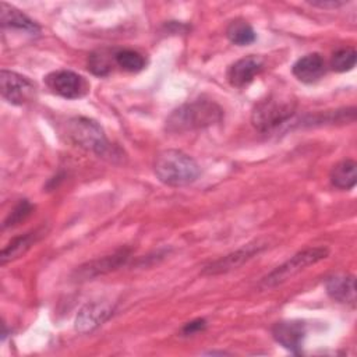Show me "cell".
Instances as JSON below:
<instances>
[{"instance_id": "obj_1", "label": "cell", "mask_w": 357, "mask_h": 357, "mask_svg": "<svg viewBox=\"0 0 357 357\" xmlns=\"http://www.w3.org/2000/svg\"><path fill=\"white\" fill-rule=\"evenodd\" d=\"M223 117L222 107L209 99H195L173 110L166 120L169 132H187L219 123Z\"/></svg>"}, {"instance_id": "obj_2", "label": "cell", "mask_w": 357, "mask_h": 357, "mask_svg": "<svg viewBox=\"0 0 357 357\" xmlns=\"http://www.w3.org/2000/svg\"><path fill=\"white\" fill-rule=\"evenodd\" d=\"M153 172L163 184L170 187L192 184L201 174L195 159L178 149L160 151L153 159Z\"/></svg>"}, {"instance_id": "obj_3", "label": "cell", "mask_w": 357, "mask_h": 357, "mask_svg": "<svg viewBox=\"0 0 357 357\" xmlns=\"http://www.w3.org/2000/svg\"><path fill=\"white\" fill-rule=\"evenodd\" d=\"M296 98L283 91H273L255 103L251 112L252 126L261 131H272L286 123L296 112Z\"/></svg>"}, {"instance_id": "obj_4", "label": "cell", "mask_w": 357, "mask_h": 357, "mask_svg": "<svg viewBox=\"0 0 357 357\" xmlns=\"http://www.w3.org/2000/svg\"><path fill=\"white\" fill-rule=\"evenodd\" d=\"M66 139L75 146L91 151L99 156H105L110 151V142L100 124L89 117H71L63 128Z\"/></svg>"}, {"instance_id": "obj_5", "label": "cell", "mask_w": 357, "mask_h": 357, "mask_svg": "<svg viewBox=\"0 0 357 357\" xmlns=\"http://www.w3.org/2000/svg\"><path fill=\"white\" fill-rule=\"evenodd\" d=\"M329 254V250L325 247H311L305 248L297 254H294L290 259L275 268L272 272H269L262 280L259 282L261 289H271L275 286H279L305 269L310 265H314L319 262L321 259H325Z\"/></svg>"}, {"instance_id": "obj_6", "label": "cell", "mask_w": 357, "mask_h": 357, "mask_svg": "<svg viewBox=\"0 0 357 357\" xmlns=\"http://www.w3.org/2000/svg\"><path fill=\"white\" fill-rule=\"evenodd\" d=\"M1 96L11 105H25L36 98V85L28 77L15 71H0Z\"/></svg>"}, {"instance_id": "obj_7", "label": "cell", "mask_w": 357, "mask_h": 357, "mask_svg": "<svg viewBox=\"0 0 357 357\" xmlns=\"http://www.w3.org/2000/svg\"><path fill=\"white\" fill-rule=\"evenodd\" d=\"M45 82L53 93L64 99H79L89 91L88 81L71 70L53 71L46 75Z\"/></svg>"}, {"instance_id": "obj_8", "label": "cell", "mask_w": 357, "mask_h": 357, "mask_svg": "<svg viewBox=\"0 0 357 357\" xmlns=\"http://www.w3.org/2000/svg\"><path fill=\"white\" fill-rule=\"evenodd\" d=\"M113 315V305L105 301L85 304L77 314L74 328L79 333H88L105 324Z\"/></svg>"}, {"instance_id": "obj_9", "label": "cell", "mask_w": 357, "mask_h": 357, "mask_svg": "<svg viewBox=\"0 0 357 357\" xmlns=\"http://www.w3.org/2000/svg\"><path fill=\"white\" fill-rule=\"evenodd\" d=\"M265 248V244H261L259 241L252 243V244H247L243 248L223 257L219 258L213 262H211L209 265H206L202 271L204 275H219V273H225L229 272L231 269L238 268L240 265H243L244 262H247L248 259H251L254 255H257L261 250Z\"/></svg>"}, {"instance_id": "obj_10", "label": "cell", "mask_w": 357, "mask_h": 357, "mask_svg": "<svg viewBox=\"0 0 357 357\" xmlns=\"http://www.w3.org/2000/svg\"><path fill=\"white\" fill-rule=\"evenodd\" d=\"M264 68V60L259 56L248 54L234 61L227 70V81L234 88H243L248 85L255 75Z\"/></svg>"}, {"instance_id": "obj_11", "label": "cell", "mask_w": 357, "mask_h": 357, "mask_svg": "<svg viewBox=\"0 0 357 357\" xmlns=\"http://www.w3.org/2000/svg\"><path fill=\"white\" fill-rule=\"evenodd\" d=\"M305 333V325L300 321H280L272 326L273 339L291 353H300Z\"/></svg>"}, {"instance_id": "obj_12", "label": "cell", "mask_w": 357, "mask_h": 357, "mask_svg": "<svg viewBox=\"0 0 357 357\" xmlns=\"http://www.w3.org/2000/svg\"><path fill=\"white\" fill-rule=\"evenodd\" d=\"M130 257V251L128 250H120L112 255H106L100 259H95L91 261L82 266H79L75 273H77V279L78 280H88L92 278H96L99 275L112 272L114 269H117L119 266L124 265V262L128 259Z\"/></svg>"}, {"instance_id": "obj_13", "label": "cell", "mask_w": 357, "mask_h": 357, "mask_svg": "<svg viewBox=\"0 0 357 357\" xmlns=\"http://www.w3.org/2000/svg\"><path fill=\"white\" fill-rule=\"evenodd\" d=\"M325 71V60L319 53H308L300 57L291 67L293 75L304 84L317 82L324 77Z\"/></svg>"}, {"instance_id": "obj_14", "label": "cell", "mask_w": 357, "mask_h": 357, "mask_svg": "<svg viewBox=\"0 0 357 357\" xmlns=\"http://www.w3.org/2000/svg\"><path fill=\"white\" fill-rule=\"evenodd\" d=\"M326 293L329 297L337 303L350 304L354 307L356 304V279L353 275L337 273L328 278Z\"/></svg>"}, {"instance_id": "obj_15", "label": "cell", "mask_w": 357, "mask_h": 357, "mask_svg": "<svg viewBox=\"0 0 357 357\" xmlns=\"http://www.w3.org/2000/svg\"><path fill=\"white\" fill-rule=\"evenodd\" d=\"M0 11H1V25H3V28L18 29V31L26 32L29 35L39 33V31H40L39 25L33 20H31L26 14H24L21 10L15 8L14 6L1 1L0 3Z\"/></svg>"}, {"instance_id": "obj_16", "label": "cell", "mask_w": 357, "mask_h": 357, "mask_svg": "<svg viewBox=\"0 0 357 357\" xmlns=\"http://www.w3.org/2000/svg\"><path fill=\"white\" fill-rule=\"evenodd\" d=\"M331 184L339 190H351L357 183V163L353 159H343L329 173Z\"/></svg>"}, {"instance_id": "obj_17", "label": "cell", "mask_w": 357, "mask_h": 357, "mask_svg": "<svg viewBox=\"0 0 357 357\" xmlns=\"http://www.w3.org/2000/svg\"><path fill=\"white\" fill-rule=\"evenodd\" d=\"M42 234H43L42 230H33V231L25 233L24 236H20V237H15L14 240H11L1 251V255H0L1 265H6L7 262L14 261L18 257H21L22 254H25L39 240V237Z\"/></svg>"}, {"instance_id": "obj_18", "label": "cell", "mask_w": 357, "mask_h": 357, "mask_svg": "<svg viewBox=\"0 0 357 357\" xmlns=\"http://www.w3.org/2000/svg\"><path fill=\"white\" fill-rule=\"evenodd\" d=\"M226 36L233 45H237V46H248L254 43L257 39V33L254 28L245 20H241V18L233 20L227 25Z\"/></svg>"}, {"instance_id": "obj_19", "label": "cell", "mask_w": 357, "mask_h": 357, "mask_svg": "<svg viewBox=\"0 0 357 357\" xmlns=\"http://www.w3.org/2000/svg\"><path fill=\"white\" fill-rule=\"evenodd\" d=\"M114 63L120 68H123L128 73H138V71L144 70L146 66L145 57L141 53H138L137 50H131V49L117 50L114 53Z\"/></svg>"}, {"instance_id": "obj_20", "label": "cell", "mask_w": 357, "mask_h": 357, "mask_svg": "<svg viewBox=\"0 0 357 357\" xmlns=\"http://www.w3.org/2000/svg\"><path fill=\"white\" fill-rule=\"evenodd\" d=\"M357 53L353 47H342L332 54L331 67L336 73L350 71L356 66Z\"/></svg>"}, {"instance_id": "obj_21", "label": "cell", "mask_w": 357, "mask_h": 357, "mask_svg": "<svg viewBox=\"0 0 357 357\" xmlns=\"http://www.w3.org/2000/svg\"><path fill=\"white\" fill-rule=\"evenodd\" d=\"M88 68L98 77H106L112 73V56L106 50H98L89 54Z\"/></svg>"}, {"instance_id": "obj_22", "label": "cell", "mask_w": 357, "mask_h": 357, "mask_svg": "<svg viewBox=\"0 0 357 357\" xmlns=\"http://www.w3.org/2000/svg\"><path fill=\"white\" fill-rule=\"evenodd\" d=\"M32 211H33L32 204L28 199H21L14 206V209L8 213V216L6 218V220L3 223V227L7 229V227H13V226L20 225L22 220H25L31 215Z\"/></svg>"}, {"instance_id": "obj_23", "label": "cell", "mask_w": 357, "mask_h": 357, "mask_svg": "<svg viewBox=\"0 0 357 357\" xmlns=\"http://www.w3.org/2000/svg\"><path fill=\"white\" fill-rule=\"evenodd\" d=\"M206 322L205 319H195V321H191V322H187L183 328V333L184 335H192L198 331H202L205 328Z\"/></svg>"}, {"instance_id": "obj_24", "label": "cell", "mask_w": 357, "mask_h": 357, "mask_svg": "<svg viewBox=\"0 0 357 357\" xmlns=\"http://www.w3.org/2000/svg\"><path fill=\"white\" fill-rule=\"evenodd\" d=\"M311 4L312 6H315V7H321V8H336V7H340V6H343L344 4V1H333V0H331V1H311Z\"/></svg>"}]
</instances>
